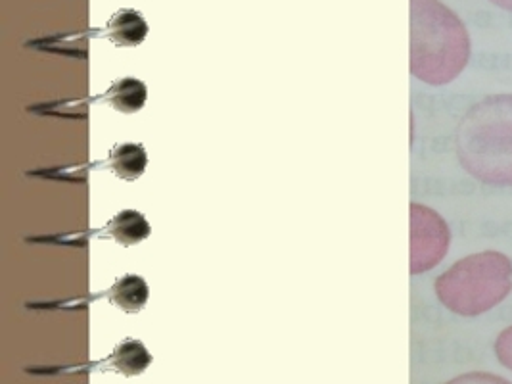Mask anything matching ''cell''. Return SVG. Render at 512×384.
I'll return each instance as SVG.
<instances>
[{
    "mask_svg": "<svg viewBox=\"0 0 512 384\" xmlns=\"http://www.w3.org/2000/svg\"><path fill=\"white\" fill-rule=\"evenodd\" d=\"M106 235L110 239L116 240L117 244L133 246V244H139L142 240L148 239L150 225H148L146 217L139 214L137 210H123L112 217V221L106 227Z\"/></svg>",
    "mask_w": 512,
    "mask_h": 384,
    "instance_id": "obj_9",
    "label": "cell"
},
{
    "mask_svg": "<svg viewBox=\"0 0 512 384\" xmlns=\"http://www.w3.org/2000/svg\"><path fill=\"white\" fill-rule=\"evenodd\" d=\"M150 290L139 275H123L108 290V300L125 313H139L148 302Z\"/></svg>",
    "mask_w": 512,
    "mask_h": 384,
    "instance_id": "obj_6",
    "label": "cell"
},
{
    "mask_svg": "<svg viewBox=\"0 0 512 384\" xmlns=\"http://www.w3.org/2000/svg\"><path fill=\"white\" fill-rule=\"evenodd\" d=\"M495 354L501 361V365H505L507 369L512 371V327L505 329L497 342H495Z\"/></svg>",
    "mask_w": 512,
    "mask_h": 384,
    "instance_id": "obj_11",
    "label": "cell"
},
{
    "mask_svg": "<svg viewBox=\"0 0 512 384\" xmlns=\"http://www.w3.org/2000/svg\"><path fill=\"white\" fill-rule=\"evenodd\" d=\"M457 156L476 181L512 187V95H491L468 108L457 127Z\"/></svg>",
    "mask_w": 512,
    "mask_h": 384,
    "instance_id": "obj_1",
    "label": "cell"
},
{
    "mask_svg": "<svg viewBox=\"0 0 512 384\" xmlns=\"http://www.w3.org/2000/svg\"><path fill=\"white\" fill-rule=\"evenodd\" d=\"M489 2L495 4V6H499V8H503V10L512 12V0H489Z\"/></svg>",
    "mask_w": 512,
    "mask_h": 384,
    "instance_id": "obj_13",
    "label": "cell"
},
{
    "mask_svg": "<svg viewBox=\"0 0 512 384\" xmlns=\"http://www.w3.org/2000/svg\"><path fill=\"white\" fill-rule=\"evenodd\" d=\"M512 292V262L486 250L466 256L436 279V294L449 312L476 317L499 306Z\"/></svg>",
    "mask_w": 512,
    "mask_h": 384,
    "instance_id": "obj_3",
    "label": "cell"
},
{
    "mask_svg": "<svg viewBox=\"0 0 512 384\" xmlns=\"http://www.w3.org/2000/svg\"><path fill=\"white\" fill-rule=\"evenodd\" d=\"M148 35V24L139 10L121 8L106 25V37L116 47H139Z\"/></svg>",
    "mask_w": 512,
    "mask_h": 384,
    "instance_id": "obj_5",
    "label": "cell"
},
{
    "mask_svg": "<svg viewBox=\"0 0 512 384\" xmlns=\"http://www.w3.org/2000/svg\"><path fill=\"white\" fill-rule=\"evenodd\" d=\"M449 384H511L499 377L493 375H486V373H474V375H463L459 379H455L453 383Z\"/></svg>",
    "mask_w": 512,
    "mask_h": 384,
    "instance_id": "obj_12",
    "label": "cell"
},
{
    "mask_svg": "<svg viewBox=\"0 0 512 384\" xmlns=\"http://www.w3.org/2000/svg\"><path fill=\"white\" fill-rule=\"evenodd\" d=\"M451 233L443 217L422 204H411V273L434 269L449 250Z\"/></svg>",
    "mask_w": 512,
    "mask_h": 384,
    "instance_id": "obj_4",
    "label": "cell"
},
{
    "mask_svg": "<svg viewBox=\"0 0 512 384\" xmlns=\"http://www.w3.org/2000/svg\"><path fill=\"white\" fill-rule=\"evenodd\" d=\"M146 85L137 77H123L112 83L104 100L121 114H137L146 104Z\"/></svg>",
    "mask_w": 512,
    "mask_h": 384,
    "instance_id": "obj_7",
    "label": "cell"
},
{
    "mask_svg": "<svg viewBox=\"0 0 512 384\" xmlns=\"http://www.w3.org/2000/svg\"><path fill=\"white\" fill-rule=\"evenodd\" d=\"M108 361L117 373H121L125 377H137L150 365L152 356L140 340L127 338L117 344L116 350L112 352Z\"/></svg>",
    "mask_w": 512,
    "mask_h": 384,
    "instance_id": "obj_10",
    "label": "cell"
},
{
    "mask_svg": "<svg viewBox=\"0 0 512 384\" xmlns=\"http://www.w3.org/2000/svg\"><path fill=\"white\" fill-rule=\"evenodd\" d=\"M110 169L123 181H137L144 173L148 156L142 144L123 143L116 144L110 152Z\"/></svg>",
    "mask_w": 512,
    "mask_h": 384,
    "instance_id": "obj_8",
    "label": "cell"
},
{
    "mask_svg": "<svg viewBox=\"0 0 512 384\" xmlns=\"http://www.w3.org/2000/svg\"><path fill=\"white\" fill-rule=\"evenodd\" d=\"M470 60V37L440 0H411V73L426 85L455 81Z\"/></svg>",
    "mask_w": 512,
    "mask_h": 384,
    "instance_id": "obj_2",
    "label": "cell"
}]
</instances>
